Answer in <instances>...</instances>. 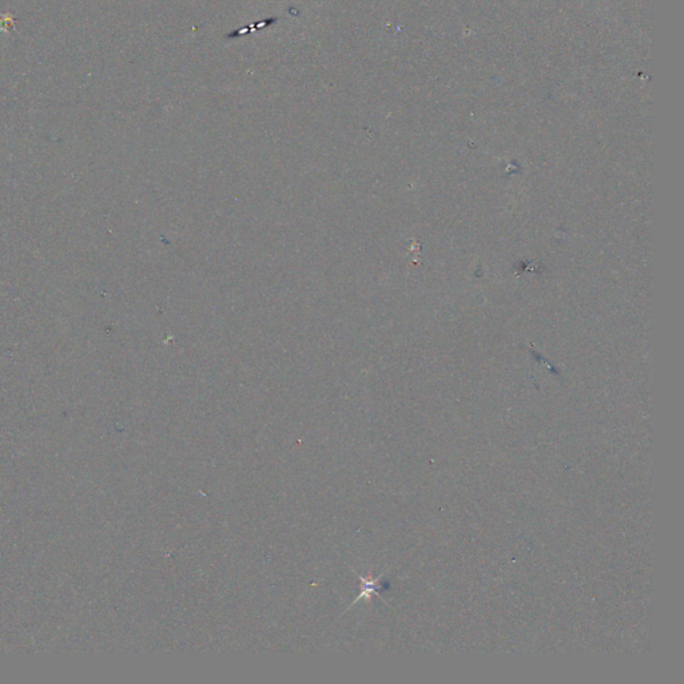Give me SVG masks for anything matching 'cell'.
<instances>
[{
  "instance_id": "obj_1",
  "label": "cell",
  "mask_w": 684,
  "mask_h": 684,
  "mask_svg": "<svg viewBox=\"0 0 684 684\" xmlns=\"http://www.w3.org/2000/svg\"><path fill=\"white\" fill-rule=\"evenodd\" d=\"M358 577H360V580L364 583V589H362V592H361V593L357 596V599L355 600V602H353V604L358 602V600H361L362 598H368V599H370V596H371L373 593H377V595H379V589L381 588V586H380V580H381V577H377V579H374V580H371V579H365V577H362V576H358Z\"/></svg>"
}]
</instances>
